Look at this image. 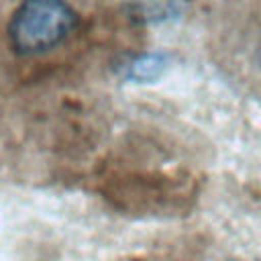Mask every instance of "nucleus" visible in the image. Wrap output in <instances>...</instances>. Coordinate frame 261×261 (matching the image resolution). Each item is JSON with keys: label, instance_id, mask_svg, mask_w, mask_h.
Segmentation results:
<instances>
[{"label": "nucleus", "instance_id": "f257e3e1", "mask_svg": "<svg viewBox=\"0 0 261 261\" xmlns=\"http://www.w3.org/2000/svg\"><path fill=\"white\" fill-rule=\"evenodd\" d=\"M75 27V12L65 0H22L8 22L16 53L37 55L61 45Z\"/></svg>", "mask_w": 261, "mask_h": 261}, {"label": "nucleus", "instance_id": "f03ea898", "mask_svg": "<svg viewBox=\"0 0 261 261\" xmlns=\"http://www.w3.org/2000/svg\"><path fill=\"white\" fill-rule=\"evenodd\" d=\"M167 69L165 53H143L126 63V77L133 82H153Z\"/></svg>", "mask_w": 261, "mask_h": 261}, {"label": "nucleus", "instance_id": "7ed1b4c3", "mask_svg": "<svg viewBox=\"0 0 261 261\" xmlns=\"http://www.w3.org/2000/svg\"><path fill=\"white\" fill-rule=\"evenodd\" d=\"M257 63H259V67H261V45H259V49H257Z\"/></svg>", "mask_w": 261, "mask_h": 261}]
</instances>
